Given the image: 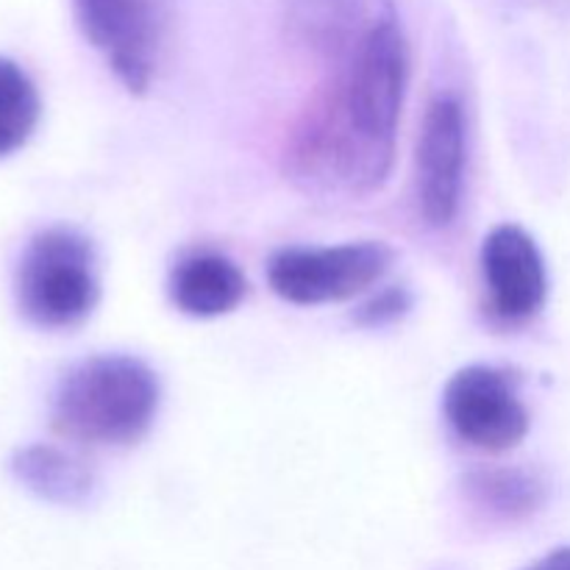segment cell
I'll use <instances>...</instances> for the list:
<instances>
[{
	"mask_svg": "<svg viewBox=\"0 0 570 570\" xmlns=\"http://www.w3.org/2000/svg\"><path fill=\"white\" fill-rule=\"evenodd\" d=\"M289 39L337 67L382 22L395 20L393 0H282Z\"/></svg>",
	"mask_w": 570,
	"mask_h": 570,
	"instance_id": "9c48e42d",
	"label": "cell"
},
{
	"mask_svg": "<svg viewBox=\"0 0 570 570\" xmlns=\"http://www.w3.org/2000/svg\"><path fill=\"white\" fill-rule=\"evenodd\" d=\"M410 293H406L404 287H390L384 289V293H379L376 298L367 301L365 306L360 309V315H356V321L362 323V326H384V323H393L399 321L401 315H406V309H410Z\"/></svg>",
	"mask_w": 570,
	"mask_h": 570,
	"instance_id": "5bb4252c",
	"label": "cell"
},
{
	"mask_svg": "<svg viewBox=\"0 0 570 570\" xmlns=\"http://www.w3.org/2000/svg\"><path fill=\"white\" fill-rule=\"evenodd\" d=\"M482 276L490 309L507 323L538 315L549 293V276L538 243L521 226H495L482 243Z\"/></svg>",
	"mask_w": 570,
	"mask_h": 570,
	"instance_id": "ba28073f",
	"label": "cell"
},
{
	"mask_svg": "<svg viewBox=\"0 0 570 570\" xmlns=\"http://www.w3.org/2000/svg\"><path fill=\"white\" fill-rule=\"evenodd\" d=\"M527 570H570V546H562V549L551 551V554H546L543 560H538Z\"/></svg>",
	"mask_w": 570,
	"mask_h": 570,
	"instance_id": "9a60e30c",
	"label": "cell"
},
{
	"mask_svg": "<svg viewBox=\"0 0 570 570\" xmlns=\"http://www.w3.org/2000/svg\"><path fill=\"white\" fill-rule=\"evenodd\" d=\"M443 412L462 443L488 454L515 449L529 432V412L515 384L490 365L456 371L445 384Z\"/></svg>",
	"mask_w": 570,
	"mask_h": 570,
	"instance_id": "52a82bcc",
	"label": "cell"
},
{
	"mask_svg": "<svg viewBox=\"0 0 570 570\" xmlns=\"http://www.w3.org/2000/svg\"><path fill=\"white\" fill-rule=\"evenodd\" d=\"M395 254L376 239L328 245V248H284L267 262V284L295 306H323L351 301L387 276Z\"/></svg>",
	"mask_w": 570,
	"mask_h": 570,
	"instance_id": "277c9868",
	"label": "cell"
},
{
	"mask_svg": "<svg viewBox=\"0 0 570 570\" xmlns=\"http://www.w3.org/2000/svg\"><path fill=\"white\" fill-rule=\"evenodd\" d=\"M406 87L410 45L399 20H387L332 67L293 122L284 148L289 178L323 195L382 189L395 165Z\"/></svg>",
	"mask_w": 570,
	"mask_h": 570,
	"instance_id": "6da1fadb",
	"label": "cell"
},
{
	"mask_svg": "<svg viewBox=\"0 0 570 570\" xmlns=\"http://www.w3.org/2000/svg\"><path fill=\"white\" fill-rule=\"evenodd\" d=\"M9 471L28 493L59 507H81L95 495L92 468L59 445L33 443L14 451Z\"/></svg>",
	"mask_w": 570,
	"mask_h": 570,
	"instance_id": "8fae6325",
	"label": "cell"
},
{
	"mask_svg": "<svg viewBox=\"0 0 570 570\" xmlns=\"http://www.w3.org/2000/svg\"><path fill=\"white\" fill-rule=\"evenodd\" d=\"M159 395V379L137 356H89L61 373L50 429L81 445H134L154 426Z\"/></svg>",
	"mask_w": 570,
	"mask_h": 570,
	"instance_id": "7a4b0ae2",
	"label": "cell"
},
{
	"mask_svg": "<svg viewBox=\"0 0 570 570\" xmlns=\"http://www.w3.org/2000/svg\"><path fill=\"white\" fill-rule=\"evenodd\" d=\"M465 493L479 510L495 518H527L543 504V484L527 471L515 468H488L465 476Z\"/></svg>",
	"mask_w": 570,
	"mask_h": 570,
	"instance_id": "7c38bea8",
	"label": "cell"
},
{
	"mask_svg": "<svg viewBox=\"0 0 570 570\" xmlns=\"http://www.w3.org/2000/svg\"><path fill=\"white\" fill-rule=\"evenodd\" d=\"M39 92L17 61L0 56V159L20 150L39 122Z\"/></svg>",
	"mask_w": 570,
	"mask_h": 570,
	"instance_id": "4fadbf2b",
	"label": "cell"
},
{
	"mask_svg": "<svg viewBox=\"0 0 570 570\" xmlns=\"http://www.w3.org/2000/svg\"><path fill=\"white\" fill-rule=\"evenodd\" d=\"M468 161L465 111L454 95L429 100L415 145V200L423 223L449 228L462 204Z\"/></svg>",
	"mask_w": 570,
	"mask_h": 570,
	"instance_id": "8992f818",
	"label": "cell"
},
{
	"mask_svg": "<svg viewBox=\"0 0 570 570\" xmlns=\"http://www.w3.org/2000/svg\"><path fill=\"white\" fill-rule=\"evenodd\" d=\"M173 306L189 317H220L237 309L248 293V278L237 262L215 250L189 254L173 267L167 284Z\"/></svg>",
	"mask_w": 570,
	"mask_h": 570,
	"instance_id": "30bf717a",
	"label": "cell"
},
{
	"mask_svg": "<svg viewBox=\"0 0 570 570\" xmlns=\"http://www.w3.org/2000/svg\"><path fill=\"white\" fill-rule=\"evenodd\" d=\"M72 14L117 81L131 95L148 92L165 50V0H72Z\"/></svg>",
	"mask_w": 570,
	"mask_h": 570,
	"instance_id": "5b68a950",
	"label": "cell"
},
{
	"mask_svg": "<svg viewBox=\"0 0 570 570\" xmlns=\"http://www.w3.org/2000/svg\"><path fill=\"white\" fill-rule=\"evenodd\" d=\"M14 298L20 315L37 328L61 332L87 321L100 298L92 243L67 226L33 234L17 259Z\"/></svg>",
	"mask_w": 570,
	"mask_h": 570,
	"instance_id": "3957f363",
	"label": "cell"
}]
</instances>
